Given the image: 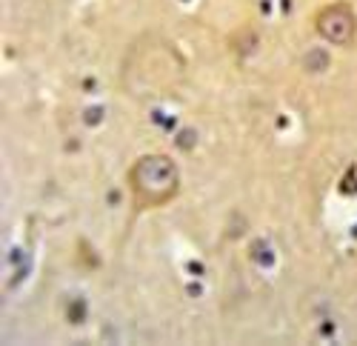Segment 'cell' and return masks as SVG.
I'll return each instance as SVG.
<instances>
[{"instance_id": "cell-1", "label": "cell", "mask_w": 357, "mask_h": 346, "mask_svg": "<svg viewBox=\"0 0 357 346\" xmlns=\"http://www.w3.org/2000/svg\"><path fill=\"white\" fill-rule=\"evenodd\" d=\"M129 186L140 209L166 206L181 192V172L166 155H143L129 172Z\"/></svg>"}, {"instance_id": "cell-2", "label": "cell", "mask_w": 357, "mask_h": 346, "mask_svg": "<svg viewBox=\"0 0 357 346\" xmlns=\"http://www.w3.org/2000/svg\"><path fill=\"white\" fill-rule=\"evenodd\" d=\"M317 32H320V38H326V40L335 43V46H349L354 40V32H357L354 12L346 3L326 6L317 15Z\"/></svg>"}]
</instances>
